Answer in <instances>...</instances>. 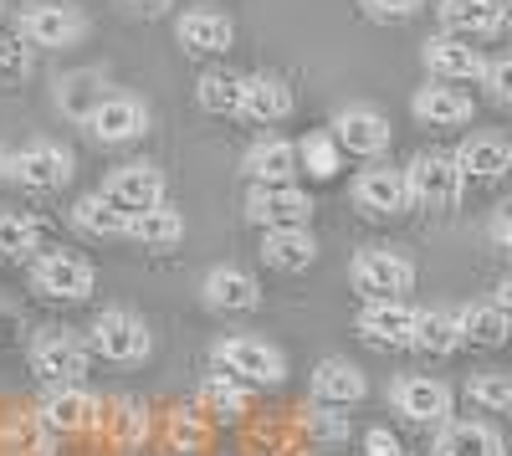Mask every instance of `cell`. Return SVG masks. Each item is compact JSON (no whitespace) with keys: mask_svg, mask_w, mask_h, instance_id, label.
<instances>
[{"mask_svg":"<svg viewBox=\"0 0 512 456\" xmlns=\"http://www.w3.org/2000/svg\"><path fill=\"white\" fill-rule=\"evenodd\" d=\"M349 277L364 303H405V293L415 287V262L405 252H390V246H364Z\"/></svg>","mask_w":512,"mask_h":456,"instance_id":"obj_1","label":"cell"},{"mask_svg":"<svg viewBox=\"0 0 512 456\" xmlns=\"http://www.w3.org/2000/svg\"><path fill=\"white\" fill-rule=\"evenodd\" d=\"M88 364H93V349L82 334H72V328H41L31 339V369L47 385H82Z\"/></svg>","mask_w":512,"mask_h":456,"instance_id":"obj_2","label":"cell"},{"mask_svg":"<svg viewBox=\"0 0 512 456\" xmlns=\"http://www.w3.org/2000/svg\"><path fill=\"white\" fill-rule=\"evenodd\" d=\"M461 175H456V159L441 154V149H425L405 164V190H410V205L420 211H451L461 200Z\"/></svg>","mask_w":512,"mask_h":456,"instance_id":"obj_3","label":"cell"},{"mask_svg":"<svg viewBox=\"0 0 512 456\" xmlns=\"http://www.w3.org/2000/svg\"><path fill=\"white\" fill-rule=\"evenodd\" d=\"M210 354H216V364L226 369L231 380H246V385H282V380H287V359H282V349L267 344V339L231 334V339H221Z\"/></svg>","mask_w":512,"mask_h":456,"instance_id":"obj_4","label":"cell"},{"mask_svg":"<svg viewBox=\"0 0 512 456\" xmlns=\"http://www.w3.org/2000/svg\"><path fill=\"white\" fill-rule=\"evenodd\" d=\"M31 287L41 298H52V303H82V298H93L98 272L77 252H41L31 262Z\"/></svg>","mask_w":512,"mask_h":456,"instance_id":"obj_5","label":"cell"},{"mask_svg":"<svg viewBox=\"0 0 512 456\" xmlns=\"http://www.w3.org/2000/svg\"><path fill=\"white\" fill-rule=\"evenodd\" d=\"M93 354L113 359V364H139L149 359L154 349V334H149V323L139 313H128V308H108L93 318V339H88Z\"/></svg>","mask_w":512,"mask_h":456,"instance_id":"obj_6","label":"cell"},{"mask_svg":"<svg viewBox=\"0 0 512 456\" xmlns=\"http://www.w3.org/2000/svg\"><path fill=\"white\" fill-rule=\"evenodd\" d=\"M88 36V16L77 6H62V0H36V6L21 11V41L31 47H47V52H67Z\"/></svg>","mask_w":512,"mask_h":456,"instance_id":"obj_7","label":"cell"},{"mask_svg":"<svg viewBox=\"0 0 512 456\" xmlns=\"http://www.w3.org/2000/svg\"><path fill=\"white\" fill-rule=\"evenodd\" d=\"M36 421L52 436H77V431H93L103 421V405L82 385H47V395H41V405H36Z\"/></svg>","mask_w":512,"mask_h":456,"instance_id":"obj_8","label":"cell"},{"mask_svg":"<svg viewBox=\"0 0 512 456\" xmlns=\"http://www.w3.org/2000/svg\"><path fill=\"white\" fill-rule=\"evenodd\" d=\"M328 139L338 144V154H354V159H379L384 149H390L395 129H390V118H384L379 108H369V103H349L344 113L333 118V134H328Z\"/></svg>","mask_w":512,"mask_h":456,"instance_id":"obj_9","label":"cell"},{"mask_svg":"<svg viewBox=\"0 0 512 456\" xmlns=\"http://www.w3.org/2000/svg\"><path fill=\"white\" fill-rule=\"evenodd\" d=\"M103 200H113L123 216H139V211H154L164 205V170L149 159H134V164H118L108 175V185L98 190Z\"/></svg>","mask_w":512,"mask_h":456,"instance_id":"obj_10","label":"cell"},{"mask_svg":"<svg viewBox=\"0 0 512 456\" xmlns=\"http://www.w3.org/2000/svg\"><path fill=\"white\" fill-rule=\"evenodd\" d=\"M246 221L277 231V226H308L313 221V195L297 185H251L246 195Z\"/></svg>","mask_w":512,"mask_h":456,"instance_id":"obj_11","label":"cell"},{"mask_svg":"<svg viewBox=\"0 0 512 456\" xmlns=\"http://www.w3.org/2000/svg\"><path fill=\"white\" fill-rule=\"evenodd\" d=\"M390 400H395V410H400L410 426H446L451 421V405H456L451 385H441L431 375H400L395 390H390Z\"/></svg>","mask_w":512,"mask_h":456,"instance_id":"obj_12","label":"cell"},{"mask_svg":"<svg viewBox=\"0 0 512 456\" xmlns=\"http://www.w3.org/2000/svg\"><path fill=\"white\" fill-rule=\"evenodd\" d=\"M6 175L21 180L26 190H62L72 180V149L67 144H52V139H36L21 154H11Z\"/></svg>","mask_w":512,"mask_h":456,"instance_id":"obj_13","label":"cell"},{"mask_svg":"<svg viewBox=\"0 0 512 456\" xmlns=\"http://www.w3.org/2000/svg\"><path fill=\"white\" fill-rule=\"evenodd\" d=\"M82 123H88V134L98 144H134L149 129V108L134 93H103L98 108L82 118Z\"/></svg>","mask_w":512,"mask_h":456,"instance_id":"obj_14","label":"cell"},{"mask_svg":"<svg viewBox=\"0 0 512 456\" xmlns=\"http://www.w3.org/2000/svg\"><path fill=\"white\" fill-rule=\"evenodd\" d=\"M354 205L364 216L384 221V216H405L410 211V190H405V170H390V164H374L354 180Z\"/></svg>","mask_w":512,"mask_h":456,"instance_id":"obj_15","label":"cell"},{"mask_svg":"<svg viewBox=\"0 0 512 456\" xmlns=\"http://www.w3.org/2000/svg\"><path fill=\"white\" fill-rule=\"evenodd\" d=\"M415 313L410 303H364L359 313V339L374 344V349H410V334H415Z\"/></svg>","mask_w":512,"mask_h":456,"instance_id":"obj_16","label":"cell"},{"mask_svg":"<svg viewBox=\"0 0 512 456\" xmlns=\"http://www.w3.org/2000/svg\"><path fill=\"white\" fill-rule=\"evenodd\" d=\"M313 405H328V410H349L369 395V380H364V369L349 364V359H323L313 369Z\"/></svg>","mask_w":512,"mask_h":456,"instance_id":"obj_17","label":"cell"},{"mask_svg":"<svg viewBox=\"0 0 512 456\" xmlns=\"http://www.w3.org/2000/svg\"><path fill=\"white\" fill-rule=\"evenodd\" d=\"M441 26L446 36H461V41H487L502 31L507 21V6L502 0H441Z\"/></svg>","mask_w":512,"mask_h":456,"instance_id":"obj_18","label":"cell"},{"mask_svg":"<svg viewBox=\"0 0 512 456\" xmlns=\"http://www.w3.org/2000/svg\"><path fill=\"white\" fill-rule=\"evenodd\" d=\"M292 113V88L272 72L241 77V98H236V118L246 123H282Z\"/></svg>","mask_w":512,"mask_h":456,"instance_id":"obj_19","label":"cell"},{"mask_svg":"<svg viewBox=\"0 0 512 456\" xmlns=\"http://www.w3.org/2000/svg\"><path fill=\"white\" fill-rule=\"evenodd\" d=\"M175 36H180V47H185V52H195V57H221V52H231L236 26H231V16H226V11L200 6V11H185V16H180Z\"/></svg>","mask_w":512,"mask_h":456,"instance_id":"obj_20","label":"cell"},{"mask_svg":"<svg viewBox=\"0 0 512 456\" xmlns=\"http://www.w3.org/2000/svg\"><path fill=\"white\" fill-rule=\"evenodd\" d=\"M425 67H431L436 77L446 82H482V47L477 41H461V36H431L425 41Z\"/></svg>","mask_w":512,"mask_h":456,"instance_id":"obj_21","label":"cell"},{"mask_svg":"<svg viewBox=\"0 0 512 456\" xmlns=\"http://www.w3.org/2000/svg\"><path fill=\"white\" fill-rule=\"evenodd\" d=\"M451 159L461 180H502L512 170V144L502 134H472Z\"/></svg>","mask_w":512,"mask_h":456,"instance_id":"obj_22","label":"cell"},{"mask_svg":"<svg viewBox=\"0 0 512 456\" xmlns=\"http://www.w3.org/2000/svg\"><path fill=\"white\" fill-rule=\"evenodd\" d=\"M200 293H205V308H216V313H251L262 303V282L241 267H216V272H205Z\"/></svg>","mask_w":512,"mask_h":456,"instance_id":"obj_23","label":"cell"},{"mask_svg":"<svg viewBox=\"0 0 512 456\" xmlns=\"http://www.w3.org/2000/svg\"><path fill=\"white\" fill-rule=\"evenodd\" d=\"M410 113L425 123V129H456V123L472 118V98L461 88H446V82H425L410 98Z\"/></svg>","mask_w":512,"mask_h":456,"instance_id":"obj_24","label":"cell"},{"mask_svg":"<svg viewBox=\"0 0 512 456\" xmlns=\"http://www.w3.org/2000/svg\"><path fill=\"white\" fill-rule=\"evenodd\" d=\"M262 262L277 267V272H308L318 262V241L308 226H277V231H262Z\"/></svg>","mask_w":512,"mask_h":456,"instance_id":"obj_25","label":"cell"},{"mask_svg":"<svg viewBox=\"0 0 512 456\" xmlns=\"http://www.w3.org/2000/svg\"><path fill=\"white\" fill-rule=\"evenodd\" d=\"M241 170L251 185H292L297 175V144L287 139H256L241 159Z\"/></svg>","mask_w":512,"mask_h":456,"instance_id":"obj_26","label":"cell"},{"mask_svg":"<svg viewBox=\"0 0 512 456\" xmlns=\"http://www.w3.org/2000/svg\"><path fill=\"white\" fill-rule=\"evenodd\" d=\"M456 334H461V344L502 349L507 334H512V318H507V308H502L497 298H492V303H472V308L456 313Z\"/></svg>","mask_w":512,"mask_h":456,"instance_id":"obj_27","label":"cell"},{"mask_svg":"<svg viewBox=\"0 0 512 456\" xmlns=\"http://www.w3.org/2000/svg\"><path fill=\"white\" fill-rule=\"evenodd\" d=\"M436 456H507V446L487 421H446L436 436Z\"/></svg>","mask_w":512,"mask_h":456,"instance_id":"obj_28","label":"cell"},{"mask_svg":"<svg viewBox=\"0 0 512 456\" xmlns=\"http://www.w3.org/2000/svg\"><path fill=\"white\" fill-rule=\"evenodd\" d=\"M123 236H128V241H139L144 252H169V246H180V236H185V216H180V211H169V205H154V211L128 216Z\"/></svg>","mask_w":512,"mask_h":456,"instance_id":"obj_29","label":"cell"},{"mask_svg":"<svg viewBox=\"0 0 512 456\" xmlns=\"http://www.w3.org/2000/svg\"><path fill=\"white\" fill-rule=\"evenodd\" d=\"M72 226H77L82 236H93V241H113V236H123L128 216L118 211L113 200H103V195H82V200L72 205Z\"/></svg>","mask_w":512,"mask_h":456,"instance_id":"obj_30","label":"cell"},{"mask_svg":"<svg viewBox=\"0 0 512 456\" xmlns=\"http://www.w3.org/2000/svg\"><path fill=\"white\" fill-rule=\"evenodd\" d=\"M410 349H425V354H456L461 349V334H456V313L446 308H425L415 313V334H410Z\"/></svg>","mask_w":512,"mask_h":456,"instance_id":"obj_31","label":"cell"},{"mask_svg":"<svg viewBox=\"0 0 512 456\" xmlns=\"http://www.w3.org/2000/svg\"><path fill=\"white\" fill-rule=\"evenodd\" d=\"M195 400H200L205 416H221V421H241L246 410H251V395L231 375H205L200 390H195Z\"/></svg>","mask_w":512,"mask_h":456,"instance_id":"obj_32","label":"cell"},{"mask_svg":"<svg viewBox=\"0 0 512 456\" xmlns=\"http://www.w3.org/2000/svg\"><path fill=\"white\" fill-rule=\"evenodd\" d=\"M41 252V226L26 211H0V262H26Z\"/></svg>","mask_w":512,"mask_h":456,"instance_id":"obj_33","label":"cell"},{"mask_svg":"<svg viewBox=\"0 0 512 456\" xmlns=\"http://www.w3.org/2000/svg\"><path fill=\"white\" fill-rule=\"evenodd\" d=\"M98 98H103V77L98 72H72V77L57 82V108L67 118H77V123L98 108Z\"/></svg>","mask_w":512,"mask_h":456,"instance_id":"obj_34","label":"cell"},{"mask_svg":"<svg viewBox=\"0 0 512 456\" xmlns=\"http://www.w3.org/2000/svg\"><path fill=\"white\" fill-rule=\"evenodd\" d=\"M466 400L482 405L487 416H502V410H512V375H502V369H482V375L466 380Z\"/></svg>","mask_w":512,"mask_h":456,"instance_id":"obj_35","label":"cell"},{"mask_svg":"<svg viewBox=\"0 0 512 456\" xmlns=\"http://www.w3.org/2000/svg\"><path fill=\"white\" fill-rule=\"evenodd\" d=\"M236 98H241V77H231V72H205L195 82V103L205 113H236Z\"/></svg>","mask_w":512,"mask_h":456,"instance_id":"obj_36","label":"cell"},{"mask_svg":"<svg viewBox=\"0 0 512 456\" xmlns=\"http://www.w3.org/2000/svg\"><path fill=\"white\" fill-rule=\"evenodd\" d=\"M297 164H303L313 180H333L338 170H344V154H338V144L328 134H313V139L297 144Z\"/></svg>","mask_w":512,"mask_h":456,"instance_id":"obj_37","label":"cell"},{"mask_svg":"<svg viewBox=\"0 0 512 456\" xmlns=\"http://www.w3.org/2000/svg\"><path fill=\"white\" fill-rule=\"evenodd\" d=\"M0 446H21L26 456H47L52 451V431L41 426L36 416H6V426H0Z\"/></svg>","mask_w":512,"mask_h":456,"instance_id":"obj_38","label":"cell"},{"mask_svg":"<svg viewBox=\"0 0 512 456\" xmlns=\"http://www.w3.org/2000/svg\"><path fill=\"white\" fill-rule=\"evenodd\" d=\"M108 426H113V441H118V446H139L144 431H149V416H144L139 400H118L113 416H108Z\"/></svg>","mask_w":512,"mask_h":456,"instance_id":"obj_39","label":"cell"},{"mask_svg":"<svg viewBox=\"0 0 512 456\" xmlns=\"http://www.w3.org/2000/svg\"><path fill=\"white\" fill-rule=\"evenodd\" d=\"M349 416H338V410H328V405H313L308 410V436L313 441H323V446H338V441H349Z\"/></svg>","mask_w":512,"mask_h":456,"instance_id":"obj_40","label":"cell"},{"mask_svg":"<svg viewBox=\"0 0 512 456\" xmlns=\"http://www.w3.org/2000/svg\"><path fill=\"white\" fill-rule=\"evenodd\" d=\"M359 6H364V16L379 21V26H400V21L420 16L425 0H359Z\"/></svg>","mask_w":512,"mask_h":456,"instance_id":"obj_41","label":"cell"},{"mask_svg":"<svg viewBox=\"0 0 512 456\" xmlns=\"http://www.w3.org/2000/svg\"><path fill=\"white\" fill-rule=\"evenodd\" d=\"M482 82H487L492 103H512V62H507V57H492V62L482 67Z\"/></svg>","mask_w":512,"mask_h":456,"instance_id":"obj_42","label":"cell"},{"mask_svg":"<svg viewBox=\"0 0 512 456\" xmlns=\"http://www.w3.org/2000/svg\"><path fill=\"white\" fill-rule=\"evenodd\" d=\"M31 72V57L21 41H0V77H26Z\"/></svg>","mask_w":512,"mask_h":456,"instance_id":"obj_43","label":"cell"},{"mask_svg":"<svg viewBox=\"0 0 512 456\" xmlns=\"http://www.w3.org/2000/svg\"><path fill=\"white\" fill-rule=\"evenodd\" d=\"M364 456H400V441L384 426H374V431H364Z\"/></svg>","mask_w":512,"mask_h":456,"instance_id":"obj_44","label":"cell"},{"mask_svg":"<svg viewBox=\"0 0 512 456\" xmlns=\"http://www.w3.org/2000/svg\"><path fill=\"white\" fill-rule=\"evenodd\" d=\"M507 236H512V226H507V211H497V221H492V241H497V246H507Z\"/></svg>","mask_w":512,"mask_h":456,"instance_id":"obj_45","label":"cell"},{"mask_svg":"<svg viewBox=\"0 0 512 456\" xmlns=\"http://www.w3.org/2000/svg\"><path fill=\"white\" fill-rule=\"evenodd\" d=\"M123 6H134V11H149V16H159L169 0H123Z\"/></svg>","mask_w":512,"mask_h":456,"instance_id":"obj_46","label":"cell"},{"mask_svg":"<svg viewBox=\"0 0 512 456\" xmlns=\"http://www.w3.org/2000/svg\"><path fill=\"white\" fill-rule=\"evenodd\" d=\"M6 164H11V154H6V149H0V180H6Z\"/></svg>","mask_w":512,"mask_h":456,"instance_id":"obj_47","label":"cell"},{"mask_svg":"<svg viewBox=\"0 0 512 456\" xmlns=\"http://www.w3.org/2000/svg\"><path fill=\"white\" fill-rule=\"evenodd\" d=\"M287 456H308V451H287Z\"/></svg>","mask_w":512,"mask_h":456,"instance_id":"obj_48","label":"cell"}]
</instances>
